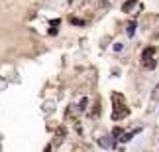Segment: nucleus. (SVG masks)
<instances>
[{
  "label": "nucleus",
  "instance_id": "obj_1",
  "mask_svg": "<svg viewBox=\"0 0 159 152\" xmlns=\"http://www.w3.org/2000/svg\"><path fill=\"white\" fill-rule=\"evenodd\" d=\"M112 105H114V109H112V119H114V121L126 119L128 113H130V109H128V105L124 103V97H122L120 93H114V95H112Z\"/></svg>",
  "mask_w": 159,
  "mask_h": 152
},
{
  "label": "nucleus",
  "instance_id": "obj_2",
  "mask_svg": "<svg viewBox=\"0 0 159 152\" xmlns=\"http://www.w3.org/2000/svg\"><path fill=\"white\" fill-rule=\"evenodd\" d=\"M100 146L102 148H116V140H112L110 136H104V138H100Z\"/></svg>",
  "mask_w": 159,
  "mask_h": 152
},
{
  "label": "nucleus",
  "instance_id": "obj_3",
  "mask_svg": "<svg viewBox=\"0 0 159 152\" xmlns=\"http://www.w3.org/2000/svg\"><path fill=\"white\" fill-rule=\"evenodd\" d=\"M153 53H155V48L143 49V53H141V59H143V61H147V59H153Z\"/></svg>",
  "mask_w": 159,
  "mask_h": 152
},
{
  "label": "nucleus",
  "instance_id": "obj_4",
  "mask_svg": "<svg viewBox=\"0 0 159 152\" xmlns=\"http://www.w3.org/2000/svg\"><path fill=\"white\" fill-rule=\"evenodd\" d=\"M136 4H138V0H126V4L122 6V10H124V12H130V10L136 8Z\"/></svg>",
  "mask_w": 159,
  "mask_h": 152
},
{
  "label": "nucleus",
  "instance_id": "obj_5",
  "mask_svg": "<svg viewBox=\"0 0 159 152\" xmlns=\"http://www.w3.org/2000/svg\"><path fill=\"white\" fill-rule=\"evenodd\" d=\"M136 133H140V130H134V133H124L118 140H120V142H128V140H132V136H134Z\"/></svg>",
  "mask_w": 159,
  "mask_h": 152
},
{
  "label": "nucleus",
  "instance_id": "obj_6",
  "mask_svg": "<svg viewBox=\"0 0 159 152\" xmlns=\"http://www.w3.org/2000/svg\"><path fill=\"white\" fill-rule=\"evenodd\" d=\"M61 138H63V128H59V133H57V138H55V140H53V146H59Z\"/></svg>",
  "mask_w": 159,
  "mask_h": 152
},
{
  "label": "nucleus",
  "instance_id": "obj_7",
  "mask_svg": "<svg viewBox=\"0 0 159 152\" xmlns=\"http://www.w3.org/2000/svg\"><path fill=\"white\" fill-rule=\"evenodd\" d=\"M143 65L147 69H155V59H147V61H143Z\"/></svg>",
  "mask_w": 159,
  "mask_h": 152
},
{
  "label": "nucleus",
  "instance_id": "obj_8",
  "mask_svg": "<svg viewBox=\"0 0 159 152\" xmlns=\"http://www.w3.org/2000/svg\"><path fill=\"white\" fill-rule=\"evenodd\" d=\"M134 32H136V22H132V24L128 26V36L132 38V36H134Z\"/></svg>",
  "mask_w": 159,
  "mask_h": 152
},
{
  "label": "nucleus",
  "instance_id": "obj_9",
  "mask_svg": "<svg viewBox=\"0 0 159 152\" xmlns=\"http://www.w3.org/2000/svg\"><path fill=\"white\" fill-rule=\"evenodd\" d=\"M122 134H124V133H122V128H114V130H112V136L114 138H120Z\"/></svg>",
  "mask_w": 159,
  "mask_h": 152
},
{
  "label": "nucleus",
  "instance_id": "obj_10",
  "mask_svg": "<svg viewBox=\"0 0 159 152\" xmlns=\"http://www.w3.org/2000/svg\"><path fill=\"white\" fill-rule=\"evenodd\" d=\"M45 152H51V146H47V148H45Z\"/></svg>",
  "mask_w": 159,
  "mask_h": 152
},
{
  "label": "nucleus",
  "instance_id": "obj_11",
  "mask_svg": "<svg viewBox=\"0 0 159 152\" xmlns=\"http://www.w3.org/2000/svg\"><path fill=\"white\" fill-rule=\"evenodd\" d=\"M118 152H124V150H122V148H120V150H118Z\"/></svg>",
  "mask_w": 159,
  "mask_h": 152
}]
</instances>
